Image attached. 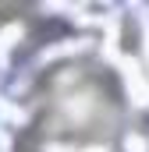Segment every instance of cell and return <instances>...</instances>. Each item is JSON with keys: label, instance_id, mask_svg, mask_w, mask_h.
Returning a JSON list of instances; mask_svg holds the SVG:
<instances>
[{"label": "cell", "instance_id": "cell-1", "mask_svg": "<svg viewBox=\"0 0 149 152\" xmlns=\"http://www.w3.org/2000/svg\"><path fill=\"white\" fill-rule=\"evenodd\" d=\"M121 124V92L107 67L78 60L43 81V131L68 142H107Z\"/></svg>", "mask_w": 149, "mask_h": 152}, {"label": "cell", "instance_id": "cell-2", "mask_svg": "<svg viewBox=\"0 0 149 152\" xmlns=\"http://www.w3.org/2000/svg\"><path fill=\"white\" fill-rule=\"evenodd\" d=\"M11 14H21V7H0V18H11Z\"/></svg>", "mask_w": 149, "mask_h": 152}]
</instances>
